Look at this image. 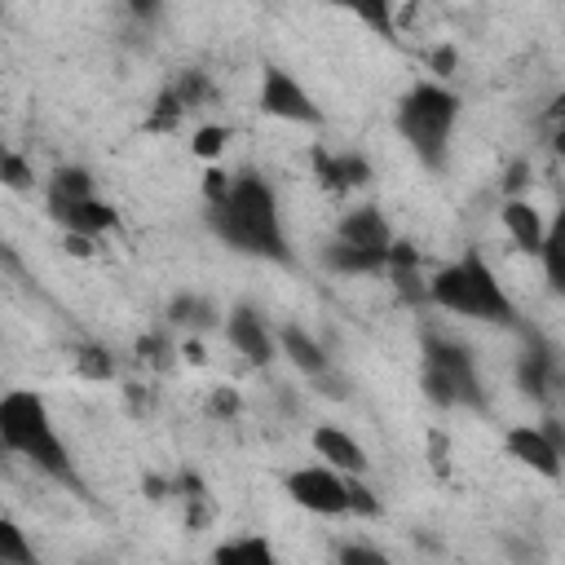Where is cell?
Instances as JSON below:
<instances>
[{
	"label": "cell",
	"mask_w": 565,
	"mask_h": 565,
	"mask_svg": "<svg viewBox=\"0 0 565 565\" xmlns=\"http://www.w3.org/2000/svg\"><path fill=\"white\" fill-rule=\"evenodd\" d=\"M75 375H84V380H97V384H106V380H115V358H110V349H102V344H79L75 349Z\"/></svg>",
	"instance_id": "obj_23"
},
{
	"label": "cell",
	"mask_w": 565,
	"mask_h": 565,
	"mask_svg": "<svg viewBox=\"0 0 565 565\" xmlns=\"http://www.w3.org/2000/svg\"><path fill=\"white\" fill-rule=\"evenodd\" d=\"M177 353H181V349H177L168 335H159V331H150V335L137 340V358H141L146 366H159V371H163V366H172Z\"/></svg>",
	"instance_id": "obj_29"
},
{
	"label": "cell",
	"mask_w": 565,
	"mask_h": 565,
	"mask_svg": "<svg viewBox=\"0 0 565 565\" xmlns=\"http://www.w3.org/2000/svg\"><path fill=\"white\" fill-rule=\"evenodd\" d=\"M168 88L181 97L185 110H199V106H212V102H216V84H212L203 71H194V66H190V71H177V79H172Z\"/></svg>",
	"instance_id": "obj_22"
},
{
	"label": "cell",
	"mask_w": 565,
	"mask_h": 565,
	"mask_svg": "<svg viewBox=\"0 0 565 565\" xmlns=\"http://www.w3.org/2000/svg\"><path fill=\"white\" fill-rule=\"evenodd\" d=\"M547 146H552V154H556V159H565V119H561V124H552Z\"/></svg>",
	"instance_id": "obj_40"
},
{
	"label": "cell",
	"mask_w": 565,
	"mask_h": 565,
	"mask_svg": "<svg viewBox=\"0 0 565 565\" xmlns=\"http://www.w3.org/2000/svg\"><path fill=\"white\" fill-rule=\"evenodd\" d=\"M128 406H132V411H146V406H150V393H146L141 384H128Z\"/></svg>",
	"instance_id": "obj_41"
},
{
	"label": "cell",
	"mask_w": 565,
	"mask_h": 565,
	"mask_svg": "<svg viewBox=\"0 0 565 565\" xmlns=\"http://www.w3.org/2000/svg\"><path fill=\"white\" fill-rule=\"evenodd\" d=\"M0 446L18 459H26L31 468H40L44 477H53L57 486L75 490L79 499L88 494L66 441L57 437V424L49 415V402L35 388H9L0 397Z\"/></svg>",
	"instance_id": "obj_2"
},
{
	"label": "cell",
	"mask_w": 565,
	"mask_h": 565,
	"mask_svg": "<svg viewBox=\"0 0 565 565\" xmlns=\"http://www.w3.org/2000/svg\"><path fill=\"white\" fill-rule=\"evenodd\" d=\"M428 305L468 322H486V327H516L521 313L512 305V296L503 291L499 274L486 265V256L477 247H468L459 260H446L441 269L428 274Z\"/></svg>",
	"instance_id": "obj_3"
},
{
	"label": "cell",
	"mask_w": 565,
	"mask_h": 565,
	"mask_svg": "<svg viewBox=\"0 0 565 565\" xmlns=\"http://www.w3.org/2000/svg\"><path fill=\"white\" fill-rule=\"evenodd\" d=\"M66 252L88 260V256H93V234H66Z\"/></svg>",
	"instance_id": "obj_38"
},
{
	"label": "cell",
	"mask_w": 565,
	"mask_h": 565,
	"mask_svg": "<svg viewBox=\"0 0 565 565\" xmlns=\"http://www.w3.org/2000/svg\"><path fill=\"white\" fill-rule=\"evenodd\" d=\"M44 194H62V199H93L97 190H93V172L88 168H79V163H71V168H57L53 177H49V190Z\"/></svg>",
	"instance_id": "obj_25"
},
{
	"label": "cell",
	"mask_w": 565,
	"mask_h": 565,
	"mask_svg": "<svg viewBox=\"0 0 565 565\" xmlns=\"http://www.w3.org/2000/svg\"><path fill=\"white\" fill-rule=\"evenodd\" d=\"M128 9H132L137 18H146V22H150V18L159 13V0H128Z\"/></svg>",
	"instance_id": "obj_42"
},
{
	"label": "cell",
	"mask_w": 565,
	"mask_h": 565,
	"mask_svg": "<svg viewBox=\"0 0 565 565\" xmlns=\"http://www.w3.org/2000/svg\"><path fill=\"white\" fill-rule=\"evenodd\" d=\"M221 331H225L230 349L247 358V366H260V371H265V366L274 362V335H269V327L260 322V313H256L252 305H234V309L225 313Z\"/></svg>",
	"instance_id": "obj_10"
},
{
	"label": "cell",
	"mask_w": 565,
	"mask_h": 565,
	"mask_svg": "<svg viewBox=\"0 0 565 565\" xmlns=\"http://www.w3.org/2000/svg\"><path fill=\"white\" fill-rule=\"evenodd\" d=\"M185 115H190V110L181 106V97H177V93L163 84V93L154 97V110H150V119H146L141 128H146V132H177Z\"/></svg>",
	"instance_id": "obj_24"
},
{
	"label": "cell",
	"mask_w": 565,
	"mask_h": 565,
	"mask_svg": "<svg viewBox=\"0 0 565 565\" xmlns=\"http://www.w3.org/2000/svg\"><path fill=\"white\" fill-rule=\"evenodd\" d=\"M0 565H35V547L22 539V530L9 516L0 521Z\"/></svg>",
	"instance_id": "obj_28"
},
{
	"label": "cell",
	"mask_w": 565,
	"mask_h": 565,
	"mask_svg": "<svg viewBox=\"0 0 565 565\" xmlns=\"http://www.w3.org/2000/svg\"><path fill=\"white\" fill-rule=\"evenodd\" d=\"M543 119H547V124H561V119H565V88L552 97V106L543 110Z\"/></svg>",
	"instance_id": "obj_39"
},
{
	"label": "cell",
	"mask_w": 565,
	"mask_h": 565,
	"mask_svg": "<svg viewBox=\"0 0 565 565\" xmlns=\"http://www.w3.org/2000/svg\"><path fill=\"white\" fill-rule=\"evenodd\" d=\"M207 225L212 234L256 260L269 265H296L291 243L282 234V212H278V194L260 172H238L230 185V199L207 207Z\"/></svg>",
	"instance_id": "obj_1"
},
{
	"label": "cell",
	"mask_w": 565,
	"mask_h": 565,
	"mask_svg": "<svg viewBox=\"0 0 565 565\" xmlns=\"http://www.w3.org/2000/svg\"><path fill=\"white\" fill-rule=\"evenodd\" d=\"M503 450H508V459H516L521 468H530L543 481H561V472H565V455L556 450V441L547 437L543 424H512L503 433Z\"/></svg>",
	"instance_id": "obj_8"
},
{
	"label": "cell",
	"mask_w": 565,
	"mask_h": 565,
	"mask_svg": "<svg viewBox=\"0 0 565 565\" xmlns=\"http://www.w3.org/2000/svg\"><path fill=\"white\" fill-rule=\"evenodd\" d=\"M44 207H49V221H57L66 234H115L119 230V212L110 203H102L97 194L93 199H62V194H44Z\"/></svg>",
	"instance_id": "obj_9"
},
{
	"label": "cell",
	"mask_w": 565,
	"mask_h": 565,
	"mask_svg": "<svg viewBox=\"0 0 565 565\" xmlns=\"http://www.w3.org/2000/svg\"><path fill=\"white\" fill-rule=\"evenodd\" d=\"M335 238L358 243V247H371V252H388L397 234H393L388 216H384L375 203H358V207L340 212V221H335Z\"/></svg>",
	"instance_id": "obj_13"
},
{
	"label": "cell",
	"mask_w": 565,
	"mask_h": 565,
	"mask_svg": "<svg viewBox=\"0 0 565 565\" xmlns=\"http://www.w3.org/2000/svg\"><path fill=\"white\" fill-rule=\"evenodd\" d=\"M0 181H4L9 190H31V185H35V172H31V163H26L18 150H4V154H0Z\"/></svg>",
	"instance_id": "obj_30"
},
{
	"label": "cell",
	"mask_w": 565,
	"mask_h": 565,
	"mask_svg": "<svg viewBox=\"0 0 565 565\" xmlns=\"http://www.w3.org/2000/svg\"><path fill=\"white\" fill-rule=\"evenodd\" d=\"M331 4L353 13L366 31L384 35V40H397V0H331Z\"/></svg>",
	"instance_id": "obj_20"
},
{
	"label": "cell",
	"mask_w": 565,
	"mask_h": 565,
	"mask_svg": "<svg viewBox=\"0 0 565 565\" xmlns=\"http://www.w3.org/2000/svg\"><path fill=\"white\" fill-rule=\"evenodd\" d=\"M424 393L433 406H446V411L450 406L486 411V388L468 344L446 335H424Z\"/></svg>",
	"instance_id": "obj_5"
},
{
	"label": "cell",
	"mask_w": 565,
	"mask_h": 565,
	"mask_svg": "<svg viewBox=\"0 0 565 565\" xmlns=\"http://www.w3.org/2000/svg\"><path fill=\"white\" fill-rule=\"evenodd\" d=\"M230 137H234V128H225V124H199V128H194V141H190V150H194V159L216 163V159L225 154Z\"/></svg>",
	"instance_id": "obj_27"
},
{
	"label": "cell",
	"mask_w": 565,
	"mask_h": 565,
	"mask_svg": "<svg viewBox=\"0 0 565 565\" xmlns=\"http://www.w3.org/2000/svg\"><path fill=\"white\" fill-rule=\"evenodd\" d=\"M556 380H561V366H556V358H552L547 349H525V353H521V362H516V384H521L534 402H547V393H552Z\"/></svg>",
	"instance_id": "obj_17"
},
{
	"label": "cell",
	"mask_w": 565,
	"mask_h": 565,
	"mask_svg": "<svg viewBox=\"0 0 565 565\" xmlns=\"http://www.w3.org/2000/svg\"><path fill=\"white\" fill-rule=\"evenodd\" d=\"M344 490H349V516H366V521L384 516V503L366 486V472H344Z\"/></svg>",
	"instance_id": "obj_26"
},
{
	"label": "cell",
	"mask_w": 565,
	"mask_h": 565,
	"mask_svg": "<svg viewBox=\"0 0 565 565\" xmlns=\"http://www.w3.org/2000/svg\"><path fill=\"white\" fill-rule=\"evenodd\" d=\"M212 561H221V565H274V547L260 539V534H247V539H230V543H221L216 552H212Z\"/></svg>",
	"instance_id": "obj_21"
},
{
	"label": "cell",
	"mask_w": 565,
	"mask_h": 565,
	"mask_svg": "<svg viewBox=\"0 0 565 565\" xmlns=\"http://www.w3.org/2000/svg\"><path fill=\"white\" fill-rule=\"evenodd\" d=\"M428 66H433V75H437V79H446V75H455V71H459V53H455L450 44H437V49L428 53Z\"/></svg>",
	"instance_id": "obj_34"
},
{
	"label": "cell",
	"mask_w": 565,
	"mask_h": 565,
	"mask_svg": "<svg viewBox=\"0 0 565 565\" xmlns=\"http://www.w3.org/2000/svg\"><path fill=\"white\" fill-rule=\"evenodd\" d=\"M459 124V97L441 84V79H419L402 93L397 110H393V128L397 137L411 146V154L424 168H441L446 150H450V132Z\"/></svg>",
	"instance_id": "obj_4"
},
{
	"label": "cell",
	"mask_w": 565,
	"mask_h": 565,
	"mask_svg": "<svg viewBox=\"0 0 565 565\" xmlns=\"http://www.w3.org/2000/svg\"><path fill=\"white\" fill-rule=\"evenodd\" d=\"M499 225H503V234H508V243H512L516 252H525V256H539V252H543L547 221H543V212H539L525 194L503 199V207H499Z\"/></svg>",
	"instance_id": "obj_12"
},
{
	"label": "cell",
	"mask_w": 565,
	"mask_h": 565,
	"mask_svg": "<svg viewBox=\"0 0 565 565\" xmlns=\"http://www.w3.org/2000/svg\"><path fill=\"white\" fill-rule=\"evenodd\" d=\"M168 322L172 327H181V331H212V327H221L225 318H221V309L207 300V296H177L172 305H168Z\"/></svg>",
	"instance_id": "obj_19"
},
{
	"label": "cell",
	"mask_w": 565,
	"mask_h": 565,
	"mask_svg": "<svg viewBox=\"0 0 565 565\" xmlns=\"http://www.w3.org/2000/svg\"><path fill=\"white\" fill-rule=\"evenodd\" d=\"M335 556H340L344 565H353V561H371V565H380V561H384V552H380V547H362V543H340V547H335Z\"/></svg>",
	"instance_id": "obj_36"
},
{
	"label": "cell",
	"mask_w": 565,
	"mask_h": 565,
	"mask_svg": "<svg viewBox=\"0 0 565 565\" xmlns=\"http://www.w3.org/2000/svg\"><path fill=\"white\" fill-rule=\"evenodd\" d=\"M256 110L265 119H282V124H300V128H322V110L318 102L305 93V84L282 71L278 62L260 66V88H256Z\"/></svg>",
	"instance_id": "obj_6"
},
{
	"label": "cell",
	"mask_w": 565,
	"mask_h": 565,
	"mask_svg": "<svg viewBox=\"0 0 565 565\" xmlns=\"http://www.w3.org/2000/svg\"><path fill=\"white\" fill-rule=\"evenodd\" d=\"M309 163H313L318 185L331 190V194H353V190L371 185V177H375L371 163H366V154H358V150H340V154H331V150L313 146V150H309Z\"/></svg>",
	"instance_id": "obj_11"
},
{
	"label": "cell",
	"mask_w": 565,
	"mask_h": 565,
	"mask_svg": "<svg viewBox=\"0 0 565 565\" xmlns=\"http://www.w3.org/2000/svg\"><path fill=\"white\" fill-rule=\"evenodd\" d=\"M539 265H543V278L547 287L565 300V207L547 221V238H543V252H539Z\"/></svg>",
	"instance_id": "obj_18"
},
{
	"label": "cell",
	"mask_w": 565,
	"mask_h": 565,
	"mask_svg": "<svg viewBox=\"0 0 565 565\" xmlns=\"http://www.w3.org/2000/svg\"><path fill=\"white\" fill-rule=\"evenodd\" d=\"M322 265H327L331 274H344V278H353V274H384V269H388V252H371V247L331 238V243L322 247Z\"/></svg>",
	"instance_id": "obj_16"
},
{
	"label": "cell",
	"mask_w": 565,
	"mask_h": 565,
	"mask_svg": "<svg viewBox=\"0 0 565 565\" xmlns=\"http://www.w3.org/2000/svg\"><path fill=\"white\" fill-rule=\"evenodd\" d=\"M282 490L296 508L313 512V516H349V490H344V472L331 463H305L291 468L282 477Z\"/></svg>",
	"instance_id": "obj_7"
},
{
	"label": "cell",
	"mask_w": 565,
	"mask_h": 565,
	"mask_svg": "<svg viewBox=\"0 0 565 565\" xmlns=\"http://www.w3.org/2000/svg\"><path fill=\"white\" fill-rule=\"evenodd\" d=\"M309 441H313V450H318L322 463H331L340 472H371V455H366V446L353 433H344L335 424H318L309 433Z\"/></svg>",
	"instance_id": "obj_14"
},
{
	"label": "cell",
	"mask_w": 565,
	"mask_h": 565,
	"mask_svg": "<svg viewBox=\"0 0 565 565\" xmlns=\"http://www.w3.org/2000/svg\"><path fill=\"white\" fill-rule=\"evenodd\" d=\"M207 415H216V419H230V415H238V393H234L230 384L212 388V397H207Z\"/></svg>",
	"instance_id": "obj_33"
},
{
	"label": "cell",
	"mask_w": 565,
	"mask_h": 565,
	"mask_svg": "<svg viewBox=\"0 0 565 565\" xmlns=\"http://www.w3.org/2000/svg\"><path fill=\"white\" fill-rule=\"evenodd\" d=\"M177 349H181V358H185L190 366H203V362H207V353H203V340H199V335H190V340H181Z\"/></svg>",
	"instance_id": "obj_37"
},
{
	"label": "cell",
	"mask_w": 565,
	"mask_h": 565,
	"mask_svg": "<svg viewBox=\"0 0 565 565\" xmlns=\"http://www.w3.org/2000/svg\"><path fill=\"white\" fill-rule=\"evenodd\" d=\"M230 185H234V177L221 163H207V172H203V199H207V207L225 203L230 199Z\"/></svg>",
	"instance_id": "obj_31"
},
{
	"label": "cell",
	"mask_w": 565,
	"mask_h": 565,
	"mask_svg": "<svg viewBox=\"0 0 565 565\" xmlns=\"http://www.w3.org/2000/svg\"><path fill=\"white\" fill-rule=\"evenodd\" d=\"M525 185H530V163H525V159H516V163L508 168V177H503V199L525 194Z\"/></svg>",
	"instance_id": "obj_35"
},
{
	"label": "cell",
	"mask_w": 565,
	"mask_h": 565,
	"mask_svg": "<svg viewBox=\"0 0 565 565\" xmlns=\"http://www.w3.org/2000/svg\"><path fill=\"white\" fill-rule=\"evenodd\" d=\"M278 349H282V358H287L305 380H318V375H327V371H331L327 349H322L305 327H296V322H287V327L278 331Z\"/></svg>",
	"instance_id": "obj_15"
},
{
	"label": "cell",
	"mask_w": 565,
	"mask_h": 565,
	"mask_svg": "<svg viewBox=\"0 0 565 565\" xmlns=\"http://www.w3.org/2000/svg\"><path fill=\"white\" fill-rule=\"evenodd\" d=\"M428 463H433V472H437V477H446V472H450V441H446V433H441V428H433V433H428Z\"/></svg>",
	"instance_id": "obj_32"
}]
</instances>
